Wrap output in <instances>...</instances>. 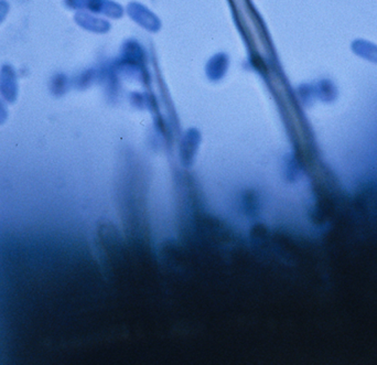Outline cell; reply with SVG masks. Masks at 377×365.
I'll list each match as a JSON object with an SVG mask.
<instances>
[{"instance_id":"6da1fadb","label":"cell","mask_w":377,"mask_h":365,"mask_svg":"<svg viewBox=\"0 0 377 365\" xmlns=\"http://www.w3.org/2000/svg\"><path fill=\"white\" fill-rule=\"evenodd\" d=\"M0 94L8 103H14L18 97L17 73L10 64H3L0 68Z\"/></svg>"},{"instance_id":"277c9868","label":"cell","mask_w":377,"mask_h":365,"mask_svg":"<svg viewBox=\"0 0 377 365\" xmlns=\"http://www.w3.org/2000/svg\"><path fill=\"white\" fill-rule=\"evenodd\" d=\"M7 118H8V111L6 109L3 102L0 101V125L5 124Z\"/></svg>"},{"instance_id":"7a4b0ae2","label":"cell","mask_w":377,"mask_h":365,"mask_svg":"<svg viewBox=\"0 0 377 365\" xmlns=\"http://www.w3.org/2000/svg\"><path fill=\"white\" fill-rule=\"evenodd\" d=\"M351 49L358 57L377 64V44L363 39H356L351 44Z\"/></svg>"},{"instance_id":"5b68a950","label":"cell","mask_w":377,"mask_h":365,"mask_svg":"<svg viewBox=\"0 0 377 365\" xmlns=\"http://www.w3.org/2000/svg\"><path fill=\"white\" fill-rule=\"evenodd\" d=\"M8 3L3 0H0V22L5 19L6 15L8 12Z\"/></svg>"},{"instance_id":"3957f363","label":"cell","mask_w":377,"mask_h":365,"mask_svg":"<svg viewBox=\"0 0 377 365\" xmlns=\"http://www.w3.org/2000/svg\"><path fill=\"white\" fill-rule=\"evenodd\" d=\"M316 95L325 103H332L338 97V88L330 79H323L318 83L316 88Z\"/></svg>"}]
</instances>
